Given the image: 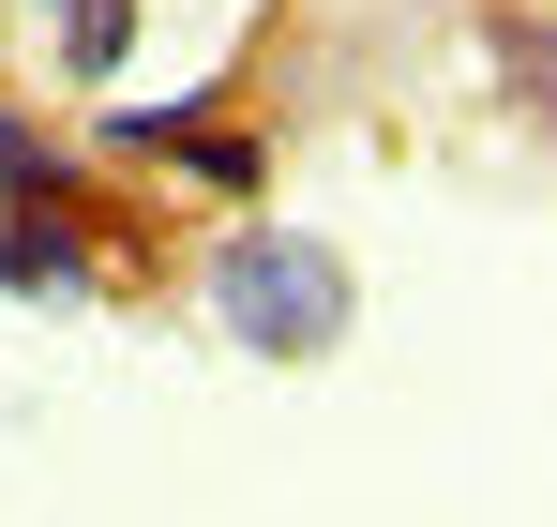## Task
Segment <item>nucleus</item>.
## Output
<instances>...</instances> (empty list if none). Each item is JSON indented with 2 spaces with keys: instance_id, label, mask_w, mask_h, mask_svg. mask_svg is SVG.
Returning <instances> with one entry per match:
<instances>
[{
  "instance_id": "2",
  "label": "nucleus",
  "mask_w": 557,
  "mask_h": 527,
  "mask_svg": "<svg viewBox=\"0 0 557 527\" xmlns=\"http://www.w3.org/2000/svg\"><path fill=\"white\" fill-rule=\"evenodd\" d=\"M91 151H106V167H182V181H211V196H272V151L226 136L211 106H106Z\"/></svg>"
},
{
  "instance_id": "4",
  "label": "nucleus",
  "mask_w": 557,
  "mask_h": 527,
  "mask_svg": "<svg viewBox=\"0 0 557 527\" xmlns=\"http://www.w3.org/2000/svg\"><path fill=\"white\" fill-rule=\"evenodd\" d=\"M0 211H106V196H91V151H61V136H30V121H0Z\"/></svg>"
},
{
  "instance_id": "5",
  "label": "nucleus",
  "mask_w": 557,
  "mask_h": 527,
  "mask_svg": "<svg viewBox=\"0 0 557 527\" xmlns=\"http://www.w3.org/2000/svg\"><path fill=\"white\" fill-rule=\"evenodd\" d=\"M121 46H136V0H61V61L76 76H106Z\"/></svg>"
},
{
  "instance_id": "1",
  "label": "nucleus",
  "mask_w": 557,
  "mask_h": 527,
  "mask_svg": "<svg viewBox=\"0 0 557 527\" xmlns=\"http://www.w3.org/2000/svg\"><path fill=\"white\" fill-rule=\"evenodd\" d=\"M347 317H362V286H347V257H332L317 226H226V242H211V332H226V347L332 361Z\"/></svg>"
},
{
  "instance_id": "3",
  "label": "nucleus",
  "mask_w": 557,
  "mask_h": 527,
  "mask_svg": "<svg viewBox=\"0 0 557 527\" xmlns=\"http://www.w3.org/2000/svg\"><path fill=\"white\" fill-rule=\"evenodd\" d=\"M0 286H15V302H76V286H106L91 211H0Z\"/></svg>"
}]
</instances>
